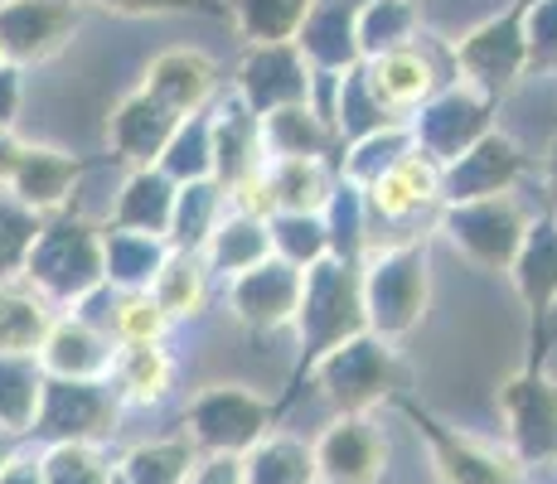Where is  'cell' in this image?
<instances>
[{"instance_id":"51","label":"cell","mask_w":557,"mask_h":484,"mask_svg":"<svg viewBox=\"0 0 557 484\" xmlns=\"http://www.w3.org/2000/svg\"><path fill=\"white\" fill-rule=\"evenodd\" d=\"M548 199H553V209H557V141L548 150Z\"/></svg>"},{"instance_id":"3","label":"cell","mask_w":557,"mask_h":484,"mask_svg":"<svg viewBox=\"0 0 557 484\" xmlns=\"http://www.w3.org/2000/svg\"><path fill=\"white\" fill-rule=\"evenodd\" d=\"M363 286V320L369 335L383 344H398L417 330L426 315V296H432V276H426V243H398L359 272Z\"/></svg>"},{"instance_id":"40","label":"cell","mask_w":557,"mask_h":484,"mask_svg":"<svg viewBox=\"0 0 557 484\" xmlns=\"http://www.w3.org/2000/svg\"><path fill=\"white\" fill-rule=\"evenodd\" d=\"M151 300L170 315H195L203 306V257L199 252H175L160 262L156 282H151Z\"/></svg>"},{"instance_id":"39","label":"cell","mask_w":557,"mask_h":484,"mask_svg":"<svg viewBox=\"0 0 557 484\" xmlns=\"http://www.w3.org/2000/svg\"><path fill=\"white\" fill-rule=\"evenodd\" d=\"M116 378H122V393L132 402H160L170 393V378H175V363L160 344H122L116 349Z\"/></svg>"},{"instance_id":"11","label":"cell","mask_w":557,"mask_h":484,"mask_svg":"<svg viewBox=\"0 0 557 484\" xmlns=\"http://www.w3.org/2000/svg\"><path fill=\"white\" fill-rule=\"evenodd\" d=\"M112 422H116V397L107 393V383L45 378L39 412L29 432L49 436L53 446H92L98 436L112 432Z\"/></svg>"},{"instance_id":"48","label":"cell","mask_w":557,"mask_h":484,"mask_svg":"<svg viewBox=\"0 0 557 484\" xmlns=\"http://www.w3.org/2000/svg\"><path fill=\"white\" fill-rule=\"evenodd\" d=\"M15 112H20V69L0 63V132H10Z\"/></svg>"},{"instance_id":"26","label":"cell","mask_w":557,"mask_h":484,"mask_svg":"<svg viewBox=\"0 0 557 484\" xmlns=\"http://www.w3.org/2000/svg\"><path fill=\"white\" fill-rule=\"evenodd\" d=\"M49 330H53V306L25 276L0 282V353L35 359V353L45 349Z\"/></svg>"},{"instance_id":"17","label":"cell","mask_w":557,"mask_h":484,"mask_svg":"<svg viewBox=\"0 0 557 484\" xmlns=\"http://www.w3.org/2000/svg\"><path fill=\"white\" fill-rule=\"evenodd\" d=\"M359 0H315V10L306 15L296 49L310 63L315 78H339V73L359 69V39H355Z\"/></svg>"},{"instance_id":"54","label":"cell","mask_w":557,"mask_h":484,"mask_svg":"<svg viewBox=\"0 0 557 484\" xmlns=\"http://www.w3.org/2000/svg\"><path fill=\"white\" fill-rule=\"evenodd\" d=\"M112 484H126V480H122V470H116V475H112Z\"/></svg>"},{"instance_id":"20","label":"cell","mask_w":557,"mask_h":484,"mask_svg":"<svg viewBox=\"0 0 557 484\" xmlns=\"http://www.w3.org/2000/svg\"><path fill=\"white\" fill-rule=\"evenodd\" d=\"M213 78H219V69H213L209 53H199V49H170V53H160V59L151 63L141 92L156 97L165 112H175L180 122H185V116L203 112V102H209V92H213Z\"/></svg>"},{"instance_id":"7","label":"cell","mask_w":557,"mask_h":484,"mask_svg":"<svg viewBox=\"0 0 557 484\" xmlns=\"http://www.w3.org/2000/svg\"><path fill=\"white\" fill-rule=\"evenodd\" d=\"M499 412L509 426V456L519 470L557 466V383L543 373V363H529L523 373L499 387Z\"/></svg>"},{"instance_id":"23","label":"cell","mask_w":557,"mask_h":484,"mask_svg":"<svg viewBox=\"0 0 557 484\" xmlns=\"http://www.w3.org/2000/svg\"><path fill=\"white\" fill-rule=\"evenodd\" d=\"M83 160L63 156V150H49V146H25V156H20L15 175H10V189H15V199L25 203L29 213H49V209H63V199L73 194L83 175Z\"/></svg>"},{"instance_id":"33","label":"cell","mask_w":557,"mask_h":484,"mask_svg":"<svg viewBox=\"0 0 557 484\" xmlns=\"http://www.w3.org/2000/svg\"><path fill=\"white\" fill-rule=\"evenodd\" d=\"M243 484H315V450L296 436H262L243 456Z\"/></svg>"},{"instance_id":"50","label":"cell","mask_w":557,"mask_h":484,"mask_svg":"<svg viewBox=\"0 0 557 484\" xmlns=\"http://www.w3.org/2000/svg\"><path fill=\"white\" fill-rule=\"evenodd\" d=\"M20 156H25V146H20L10 132H0V185H10V175H15Z\"/></svg>"},{"instance_id":"36","label":"cell","mask_w":557,"mask_h":484,"mask_svg":"<svg viewBox=\"0 0 557 484\" xmlns=\"http://www.w3.org/2000/svg\"><path fill=\"white\" fill-rule=\"evenodd\" d=\"M39 393H45L39 363L20 359V353H0V432H29L39 412Z\"/></svg>"},{"instance_id":"42","label":"cell","mask_w":557,"mask_h":484,"mask_svg":"<svg viewBox=\"0 0 557 484\" xmlns=\"http://www.w3.org/2000/svg\"><path fill=\"white\" fill-rule=\"evenodd\" d=\"M39 475L45 484H112L116 470L102 460L98 446H49Z\"/></svg>"},{"instance_id":"28","label":"cell","mask_w":557,"mask_h":484,"mask_svg":"<svg viewBox=\"0 0 557 484\" xmlns=\"http://www.w3.org/2000/svg\"><path fill=\"white\" fill-rule=\"evenodd\" d=\"M223 10H228L233 29L252 49H267V45H296L315 0H223Z\"/></svg>"},{"instance_id":"47","label":"cell","mask_w":557,"mask_h":484,"mask_svg":"<svg viewBox=\"0 0 557 484\" xmlns=\"http://www.w3.org/2000/svg\"><path fill=\"white\" fill-rule=\"evenodd\" d=\"M189 484H243V460L238 456H203Z\"/></svg>"},{"instance_id":"49","label":"cell","mask_w":557,"mask_h":484,"mask_svg":"<svg viewBox=\"0 0 557 484\" xmlns=\"http://www.w3.org/2000/svg\"><path fill=\"white\" fill-rule=\"evenodd\" d=\"M0 484H45L39 460H10V466L0 470Z\"/></svg>"},{"instance_id":"4","label":"cell","mask_w":557,"mask_h":484,"mask_svg":"<svg viewBox=\"0 0 557 484\" xmlns=\"http://www.w3.org/2000/svg\"><path fill=\"white\" fill-rule=\"evenodd\" d=\"M276 407L267 397L248 393L238 383H219L209 393H199L185 412V436L195 440L203 456H248L262 436H272Z\"/></svg>"},{"instance_id":"30","label":"cell","mask_w":557,"mask_h":484,"mask_svg":"<svg viewBox=\"0 0 557 484\" xmlns=\"http://www.w3.org/2000/svg\"><path fill=\"white\" fill-rule=\"evenodd\" d=\"M257 132H262V156L267 160H325L330 141H335V132H330L310 107H292V112L262 116Z\"/></svg>"},{"instance_id":"53","label":"cell","mask_w":557,"mask_h":484,"mask_svg":"<svg viewBox=\"0 0 557 484\" xmlns=\"http://www.w3.org/2000/svg\"><path fill=\"white\" fill-rule=\"evenodd\" d=\"M543 335H557V310L548 315V325H543Z\"/></svg>"},{"instance_id":"29","label":"cell","mask_w":557,"mask_h":484,"mask_svg":"<svg viewBox=\"0 0 557 484\" xmlns=\"http://www.w3.org/2000/svg\"><path fill=\"white\" fill-rule=\"evenodd\" d=\"M223 203L228 189L219 179H195V185H180L175 194V219H170V247L175 252H199L209 247V238L223 223Z\"/></svg>"},{"instance_id":"12","label":"cell","mask_w":557,"mask_h":484,"mask_svg":"<svg viewBox=\"0 0 557 484\" xmlns=\"http://www.w3.org/2000/svg\"><path fill=\"white\" fill-rule=\"evenodd\" d=\"M73 29L78 10L69 0H0V63H45L69 45Z\"/></svg>"},{"instance_id":"37","label":"cell","mask_w":557,"mask_h":484,"mask_svg":"<svg viewBox=\"0 0 557 484\" xmlns=\"http://www.w3.org/2000/svg\"><path fill=\"white\" fill-rule=\"evenodd\" d=\"M335 83H339V88H335V112H330V116H335V126H330V132L345 136L349 146H359V141H369V136H379V132H388V126H398L379 102H373L369 83H363V69L339 73Z\"/></svg>"},{"instance_id":"16","label":"cell","mask_w":557,"mask_h":484,"mask_svg":"<svg viewBox=\"0 0 557 484\" xmlns=\"http://www.w3.org/2000/svg\"><path fill=\"white\" fill-rule=\"evenodd\" d=\"M301 276L292 262L282 257H267L262 266L233 276V315L248 330H282L296 320V306H301Z\"/></svg>"},{"instance_id":"9","label":"cell","mask_w":557,"mask_h":484,"mask_svg":"<svg viewBox=\"0 0 557 484\" xmlns=\"http://www.w3.org/2000/svg\"><path fill=\"white\" fill-rule=\"evenodd\" d=\"M398 407L412 417L417 432H422L426 450H432V470L442 484H523V470L513 466V456H499V450L485 446V440L446 426L442 417L417 407L412 397H398Z\"/></svg>"},{"instance_id":"44","label":"cell","mask_w":557,"mask_h":484,"mask_svg":"<svg viewBox=\"0 0 557 484\" xmlns=\"http://www.w3.org/2000/svg\"><path fill=\"white\" fill-rule=\"evenodd\" d=\"M523 49H529V73L557 69V0L523 5Z\"/></svg>"},{"instance_id":"55","label":"cell","mask_w":557,"mask_h":484,"mask_svg":"<svg viewBox=\"0 0 557 484\" xmlns=\"http://www.w3.org/2000/svg\"><path fill=\"white\" fill-rule=\"evenodd\" d=\"M412 5H417V0H412Z\"/></svg>"},{"instance_id":"41","label":"cell","mask_w":557,"mask_h":484,"mask_svg":"<svg viewBox=\"0 0 557 484\" xmlns=\"http://www.w3.org/2000/svg\"><path fill=\"white\" fill-rule=\"evenodd\" d=\"M267 233H272V257L292 262L296 272H306V266H315L330 257L325 223L306 219V213H272V219H267Z\"/></svg>"},{"instance_id":"38","label":"cell","mask_w":557,"mask_h":484,"mask_svg":"<svg viewBox=\"0 0 557 484\" xmlns=\"http://www.w3.org/2000/svg\"><path fill=\"white\" fill-rule=\"evenodd\" d=\"M175 185H195V179H213V112H195L180 122L175 141L165 146L160 165Z\"/></svg>"},{"instance_id":"25","label":"cell","mask_w":557,"mask_h":484,"mask_svg":"<svg viewBox=\"0 0 557 484\" xmlns=\"http://www.w3.org/2000/svg\"><path fill=\"white\" fill-rule=\"evenodd\" d=\"M175 194L180 185L165 175V170H136L122 189V203H116L112 223L107 228H122V233H146V238L170 243V219H175Z\"/></svg>"},{"instance_id":"31","label":"cell","mask_w":557,"mask_h":484,"mask_svg":"<svg viewBox=\"0 0 557 484\" xmlns=\"http://www.w3.org/2000/svg\"><path fill=\"white\" fill-rule=\"evenodd\" d=\"M165 257H170V247L160 238L102 228V272H107V282H116L122 290H151Z\"/></svg>"},{"instance_id":"46","label":"cell","mask_w":557,"mask_h":484,"mask_svg":"<svg viewBox=\"0 0 557 484\" xmlns=\"http://www.w3.org/2000/svg\"><path fill=\"white\" fill-rule=\"evenodd\" d=\"M73 5V0H69ZM102 10H116V15H180V10H199V15H228L219 0H92Z\"/></svg>"},{"instance_id":"8","label":"cell","mask_w":557,"mask_h":484,"mask_svg":"<svg viewBox=\"0 0 557 484\" xmlns=\"http://www.w3.org/2000/svg\"><path fill=\"white\" fill-rule=\"evenodd\" d=\"M523 5H529V0H513L505 15L485 20V25L470 29L456 45V73H466V88H475L480 97H490V102H499V97L529 73Z\"/></svg>"},{"instance_id":"52","label":"cell","mask_w":557,"mask_h":484,"mask_svg":"<svg viewBox=\"0 0 557 484\" xmlns=\"http://www.w3.org/2000/svg\"><path fill=\"white\" fill-rule=\"evenodd\" d=\"M10 460H15V436H10V432H0V470H5Z\"/></svg>"},{"instance_id":"21","label":"cell","mask_w":557,"mask_h":484,"mask_svg":"<svg viewBox=\"0 0 557 484\" xmlns=\"http://www.w3.org/2000/svg\"><path fill=\"white\" fill-rule=\"evenodd\" d=\"M513 286H519L523 306L533 315V339L548 325V315L557 310V219H539L529 223V238H523L519 257L509 266Z\"/></svg>"},{"instance_id":"15","label":"cell","mask_w":557,"mask_h":484,"mask_svg":"<svg viewBox=\"0 0 557 484\" xmlns=\"http://www.w3.org/2000/svg\"><path fill=\"white\" fill-rule=\"evenodd\" d=\"M310 450H315V480L325 484H379L388 466V440L369 417H339Z\"/></svg>"},{"instance_id":"10","label":"cell","mask_w":557,"mask_h":484,"mask_svg":"<svg viewBox=\"0 0 557 484\" xmlns=\"http://www.w3.org/2000/svg\"><path fill=\"white\" fill-rule=\"evenodd\" d=\"M490 97H480L475 88L456 83V88L436 92L426 107H417L412 122H407V136H412V150H422L436 165H451L460 150H470L480 136L490 132Z\"/></svg>"},{"instance_id":"2","label":"cell","mask_w":557,"mask_h":484,"mask_svg":"<svg viewBox=\"0 0 557 484\" xmlns=\"http://www.w3.org/2000/svg\"><path fill=\"white\" fill-rule=\"evenodd\" d=\"M25 276L39 296L49 300H88L107 282L102 272V233L78 213H59V219H39V233L29 243Z\"/></svg>"},{"instance_id":"24","label":"cell","mask_w":557,"mask_h":484,"mask_svg":"<svg viewBox=\"0 0 557 484\" xmlns=\"http://www.w3.org/2000/svg\"><path fill=\"white\" fill-rule=\"evenodd\" d=\"M363 83H369L373 102H379L383 112L403 116V112H417V107L432 97V63L417 49H393V53H379V59L363 63Z\"/></svg>"},{"instance_id":"6","label":"cell","mask_w":557,"mask_h":484,"mask_svg":"<svg viewBox=\"0 0 557 484\" xmlns=\"http://www.w3.org/2000/svg\"><path fill=\"white\" fill-rule=\"evenodd\" d=\"M442 233L480 272H509L523 238H529V213L513 194H495V199L451 203L442 213Z\"/></svg>"},{"instance_id":"43","label":"cell","mask_w":557,"mask_h":484,"mask_svg":"<svg viewBox=\"0 0 557 484\" xmlns=\"http://www.w3.org/2000/svg\"><path fill=\"white\" fill-rule=\"evenodd\" d=\"M35 233H39V213H29L20 199H0V282H15L25 272Z\"/></svg>"},{"instance_id":"34","label":"cell","mask_w":557,"mask_h":484,"mask_svg":"<svg viewBox=\"0 0 557 484\" xmlns=\"http://www.w3.org/2000/svg\"><path fill=\"white\" fill-rule=\"evenodd\" d=\"M417 35V5L412 0H359V20H355V39H359V59H379L393 49H412Z\"/></svg>"},{"instance_id":"5","label":"cell","mask_w":557,"mask_h":484,"mask_svg":"<svg viewBox=\"0 0 557 484\" xmlns=\"http://www.w3.org/2000/svg\"><path fill=\"white\" fill-rule=\"evenodd\" d=\"M310 378L320 383V393L330 397V407L339 417H363L383 397L398 393V359H393V344L373 335H355L349 344L330 349L310 369Z\"/></svg>"},{"instance_id":"18","label":"cell","mask_w":557,"mask_h":484,"mask_svg":"<svg viewBox=\"0 0 557 484\" xmlns=\"http://www.w3.org/2000/svg\"><path fill=\"white\" fill-rule=\"evenodd\" d=\"M39 373L63 383H102L116 369V349L102 330H92L88 320H53L45 349L35 353Z\"/></svg>"},{"instance_id":"27","label":"cell","mask_w":557,"mask_h":484,"mask_svg":"<svg viewBox=\"0 0 557 484\" xmlns=\"http://www.w3.org/2000/svg\"><path fill=\"white\" fill-rule=\"evenodd\" d=\"M267 194H272V213H306L320 219L335 194L325 160H267Z\"/></svg>"},{"instance_id":"19","label":"cell","mask_w":557,"mask_h":484,"mask_svg":"<svg viewBox=\"0 0 557 484\" xmlns=\"http://www.w3.org/2000/svg\"><path fill=\"white\" fill-rule=\"evenodd\" d=\"M175 132H180V116L165 112V107L146 92H132L112 112V122H107L112 156L126 160V165H136V170L160 165V156H165V146L175 141Z\"/></svg>"},{"instance_id":"35","label":"cell","mask_w":557,"mask_h":484,"mask_svg":"<svg viewBox=\"0 0 557 484\" xmlns=\"http://www.w3.org/2000/svg\"><path fill=\"white\" fill-rule=\"evenodd\" d=\"M199 470V450L189 436H165V440H146L132 456L122 460V480L126 484H189Z\"/></svg>"},{"instance_id":"13","label":"cell","mask_w":557,"mask_h":484,"mask_svg":"<svg viewBox=\"0 0 557 484\" xmlns=\"http://www.w3.org/2000/svg\"><path fill=\"white\" fill-rule=\"evenodd\" d=\"M310 78L315 73H310V63L301 59L296 45H267L243 59L238 92H243V107L262 122V116L292 112V107H310Z\"/></svg>"},{"instance_id":"45","label":"cell","mask_w":557,"mask_h":484,"mask_svg":"<svg viewBox=\"0 0 557 484\" xmlns=\"http://www.w3.org/2000/svg\"><path fill=\"white\" fill-rule=\"evenodd\" d=\"M165 335V310L151 300V290H126L116 310V339L122 344H160Z\"/></svg>"},{"instance_id":"1","label":"cell","mask_w":557,"mask_h":484,"mask_svg":"<svg viewBox=\"0 0 557 484\" xmlns=\"http://www.w3.org/2000/svg\"><path fill=\"white\" fill-rule=\"evenodd\" d=\"M296 330H301V359L292 369V393L286 402L296 397V387L330 349L349 344L355 335H369V320H363V286H359V266L349 262H325L306 266L301 276V306H296Z\"/></svg>"},{"instance_id":"14","label":"cell","mask_w":557,"mask_h":484,"mask_svg":"<svg viewBox=\"0 0 557 484\" xmlns=\"http://www.w3.org/2000/svg\"><path fill=\"white\" fill-rule=\"evenodd\" d=\"M519 175H523V150L505 132H485L470 150H460L451 165H442L436 199H446V209L451 203L495 199V194H509Z\"/></svg>"},{"instance_id":"22","label":"cell","mask_w":557,"mask_h":484,"mask_svg":"<svg viewBox=\"0 0 557 484\" xmlns=\"http://www.w3.org/2000/svg\"><path fill=\"white\" fill-rule=\"evenodd\" d=\"M436 189H442V165H436V160H426L422 150H407L398 165L383 170V175L363 189V194H369V199H363V209L379 213V219H388V223H403V219H412L422 203H432Z\"/></svg>"},{"instance_id":"32","label":"cell","mask_w":557,"mask_h":484,"mask_svg":"<svg viewBox=\"0 0 557 484\" xmlns=\"http://www.w3.org/2000/svg\"><path fill=\"white\" fill-rule=\"evenodd\" d=\"M203 257L213 262V272L243 276L252 266H262L272 257V233H267V219H252V213H228L219 223V233L209 238Z\"/></svg>"}]
</instances>
